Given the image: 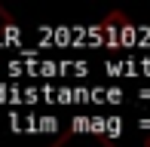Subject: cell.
Wrapping results in <instances>:
<instances>
[{"mask_svg":"<svg viewBox=\"0 0 150 147\" xmlns=\"http://www.w3.org/2000/svg\"><path fill=\"white\" fill-rule=\"evenodd\" d=\"M52 147H117L113 141H107V138H89V135H67L61 138L58 144Z\"/></svg>","mask_w":150,"mask_h":147,"instance_id":"6da1fadb","label":"cell"},{"mask_svg":"<svg viewBox=\"0 0 150 147\" xmlns=\"http://www.w3.org/2000/svg\"><path fill=\"white\" fill-rule=\"evenodd\" d=\"M147 147H150V135H147Z\"/></svg>","mask_w":150,"mask_h":147,"instance_id":"7a4b0ae2","label":"cell"}]
</instances>
